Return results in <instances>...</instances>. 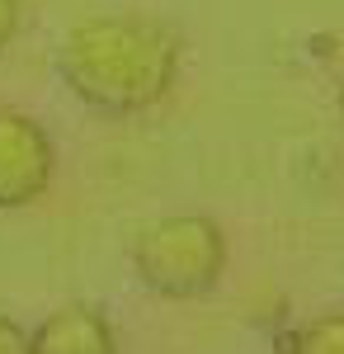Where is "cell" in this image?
<instances>
[{"label":"cell","mask_w":344,"mask_h":354,"mask_svg":"<svg viewBox=\"0 0 344 354\" xmlns=\"http://www.w3.org/2000/svg\"><path fill=\"white\" fill-rule=\"evenodd\" d=\"M340 118H344V90H340Z\"/></svg>","instance_id":"obj_8"},{"label":"cell","mask_w":344,"mask_h":354,"mask_svg":"<svg viewBox=\"0 0 344 354\" xmlns=\"http://www.w3.org/2000/svg\"><path fill=\"white\" fill-rule=\"evenodd\" d=\"M57 76L85 109L133 118L170 95L180 76V38L175 28L137 15L80 19L57 48Z\"/></svg>","instance_id":"obj_1"},{"label":"cell","mask_w":344,"mask_h":354,"mask_svg":"<svg viewBox=\"0 0 344 354\" xmlns=\"http://www.w3.org/2000/svg\"><path fill=\"white\" fill-rule=\"evenodd\" d=\"M0 354H33V345H28V330L15 322V317H5L0 312Z\"/></svg>","instance_id":"obj_6"},{"label":"cell","mask_w":344,"mask_h":354,"mask_svg":"<svg viewBox=\"0 0 344 354\" xmlns=\"http://www.w3.org/2000/svg\"><path fill=\"white\" fill-rule=\"evenodd\" d=\"M52 142L28 113L0 109V213L28 208L52 185Z\"/></svg>","instance_id":"obj_3"},{"label":"cell","mask_w":344,"mask_h":354,"mask_svg":"<svg viewBox=\"0 0 344 354\" xmlns=\"http://www.w3.org/2000/svg\"><path fill=\"white\" fill-rule=\"evenodd\" d=\"M19 33V0H0V53L15 43Z\"/></svg>","instance_id":"obj_7"},{"label":"cell","mask_w":344,"mask_h":354,"mask_svg":"<svg viewBox=\"0 0 344 354\" xmlns=\"http://www.w3.org/2000/svg\"><path fill=\"white\" fill-rule=\"evenodd\" d=\"M288 354H344V312L302 322L288 340Z\"/></svg>","instance_id":"obj_5"},{"label":"cell","mask_w":344,"mask_h":354,"mask_svg":"<svg viewBox=\"0 0 344 354\" xmlns=\"http://www.w3.org/2000/svg\"><path fill=\"white\" fill-rule=\"evenodd\" d=\"M133 270L142 288L156 298H203L222 283L227 236L212 218H198V213L146 222L133 241Z\"/></svg>","instance_id":"obj_2"},{"label":"cell","mask_w":344,"mask_h":354,"mask_svg":"<svg viewBox=\"0 0 344 354\" xmlns=\"http://www.w3.org/2000/svg\"><path fill=\"white\" fill-rule=\"evenodd\" d=\"M33 354H118L113 326L99 307L90 302H66L38 330H28Z\"/></svg>","instance_id":"obj_4"}]
</instances>
